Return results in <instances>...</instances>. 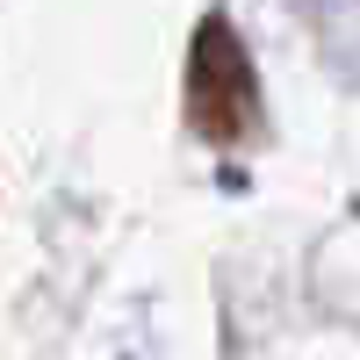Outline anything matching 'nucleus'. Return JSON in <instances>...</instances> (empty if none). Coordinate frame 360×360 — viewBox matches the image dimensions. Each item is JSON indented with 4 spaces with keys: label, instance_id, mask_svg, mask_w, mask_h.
I'll list each match as a JSON object with an SVG mask.
<instances>
[{
    "label": "nucleus",
    "instance_id": "f257e3e1",
    "mask_svg": "<svg viewBox=\"0 0 360 360\" xmlns=\"http://www.w3.org/2000/svg\"><path fill=\"white\" fill-rule=\"evenodd\" d=\"M252 65H245V51H238L231 37V22L209 15L195 29V51H188V123L209 137V144H238L252 123Z\"/></svg>",
    "mask_w": 360,
    "mask_h": 360
}]
</instances>
